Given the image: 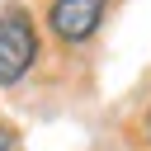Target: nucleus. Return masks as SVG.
<instances>
[{"instance_id": "1", "label": "nucleus", "mask_w": 151, "mask_h": 151, "mask_svg": "<svg viewBox=\"0 0 151 151\" xmlns=\"http://www.w3.org/2000/svg\"><path fill=\"white\" fill-rule=\"evenodd\" d=\"M38 57V33L24 5H0V85H14L28 76Z\"/></svg>"}, {"instance_id": "2", "label": "nucleus", "mask_w": 151, "mask_h": 151, "mask_svg": "<svg viewBox=\"0 0 151 151\" xmlns=\"http://www.w3.org/2000/svg\"><path fill=\"white\" fill-rule=\"evenodd\" d=\"M104 5H109V0H52V5H47V24H52L57 38L80 42V38H90V33L99 28Z\"/></svg>"}, {"instance_id": "3", "label": "nucleus", "mask_w": 151, "mask_h": 151, "mask_svg": "<svg viewBox=\"0 0 151 151\" xmlns=\"http://www.w3.org/2000/svg\"><path fill=\"white\" fill-rule=\"evenodd\" d=\"M9 142H14V137H9V127H0V151H9Z\"/></svg>"}, {"instance_id": "4", "label": "nucleus", "mask_w": 151, "mask_h": 151, "mask_svg": "<svg viewBox=\"0 0 151 151\" xmlns=\"http://www.w3.org/2000/svg\"><path fill=\"white\" fill-rule=\"evenodd\" d=\"M146 142H151V113H146Z\"/></svg>"}]
</instances>
